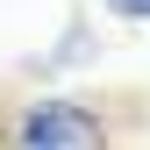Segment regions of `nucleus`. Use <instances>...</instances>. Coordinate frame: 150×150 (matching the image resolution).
Listing matches in <instances>:
<instances>
[{"label": "nucleus", "mask_w": 150, "mask_h": 150, "mask_svg": "<svg viewBox=\"0 0 150 150\" xmlns=\"http://www.w3.org/2000/svg\"><path fill=\"white\" fill-rule=\"evenodd\" d=\"M115 22H150V0H100Z\"/></svg>", "instance_id": "f03ea898"}, {"label": "nucleus", "mask_w": 150, "mask_h": 150, "mask_svg": "<svg viewBox=\"0 0 150 150\" xmlns=\"http://www.w3.org/2000/svg\"><path fill=\"white\" fill-rule=\"evenodd\" d=\"M7 143H22V150H93V143H107V122L93 115L86 100L43 93V100H29L22 115H14Z\"/></svg>", "instance_id": "f257e3e1"}]
</instances>
